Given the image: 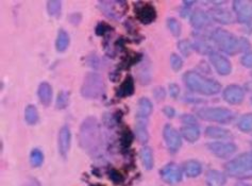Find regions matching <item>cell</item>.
<instances>
[{
  "instance_id": "obj_1",
  "label": "cell",
  "mask_w": 252,
  "mask_h": 186,
  "mask_svg": "<svg viewBox=\"0 0 252 186\" xmlns=\"http://www.w3.org/2000/svg\"><path fill=\"white\" fill-rule=\"evenodd\" d=\"M80 142L82 147L90 152L96 151L100 144V130L95 118H86L80 129Z\"/></svg>"
},
{
  "instance_id": "obj_2",
  "label": "cell",
  "mask_w": 252,
  "mask_h": 186,
  "mask_svg": "<svg viewBox=\"0 0 252 186\" xmlns=\"http://www.w3.org/2000/svg\"><path fill=\"white\" fill-rule=\"evenodd\" d=\"M104 93V83L100 75L96 72H89L83 80L81 95L88 99H97Z\"/></svg>"
},
{
  "instance_id": "obj_3",
  "label": "cell",
  "mask_w": 252,
  "mask_h": 186,
  "mask_svg": "<svg viewBox=\"0 0 252 186\" xmlns=\"http://www.w3.org/2000/svg\"><path fill=\"white\" fill-rule=\"evenodd\" d=\"M98 5L99 9L112 19H118L122 13L124 14L125 11L127 10V8H123L124 5H127L125 1H100Z\"/></svg>"
},
{
  "instance_id": "obj_4",
  "label": "cell",
  "mask_w": 252,
  "mask_h": 186,
  "mask_svg": "<svg viewBox=\"0 0 252 186\" xmlns=\"http://www.w3.org/2000/svg\"><path fill=\"white\" fill-rule=\"evenodd\" d=\"M136 16L138 18V21L143 23L144 25H149L156 21L157 10L152 4L144 3L136 9Z\"/></svg>"
},
{
  "instance_id": "obj_5",
  "label": "cell",
  "mask_w": 252,
  "mask_h": 186,
  "mask_svg": "<svg viewBox=\"0 0 252 186\" xmlns=\"http://www.w3.org/2000/svg\"><path fill=\"white\" fill-rule=\"evenodd\" d=\"M70 143H71V134L67 125H64L61 128L59 133L58 138V146H59V152L63 158L67 157V155L70 149Z\"/></svg>"
},
{
  "instance_id": "obj_6",
  "label": "cell",
  "mask_w": 252,
  "mask_h": 186,
  "mask_svg": "<svg viewBox=\"0 0 252 186\" xmlns=\"http://www.w3.org/2000/svg\"><path fill=\"white\" fill-rule=\"evenodd\" d=\"M187 82L190 88L203 93H214L215 91H217V86L215 84H211L204 81V80L195 75H189L187 77Z\"/></svg>"
},
{
  "instance_id": "obj_7",
  "label": "cell",
  "mask_w": 252,
  "mask_h": 186,
  "mask_svg": "<svg viewBox=\"0 0 252 186\" xmlns=\"http://www.w3.org/2000/svg\"><path fill=\"white\" fill-rule=\"evenodd\" d=\"M163 134H164V138H165V141H166L170 151L175 152L179 147H180V145H181L180 136L178 135V133L175 130L171 129L169 124H166L164 127Z\"/></svg>"
},
{
  "instance_id": "obj_8",
  "label": "cell",
  "mask_w": 252,
  "mask_h": 186,
  "mask_svg": "<svg viewBox=\"0 0 252 186\" xmlns=\"http://www.w3.org/2000/svg\"><path fill=\"white\" fill-rule=\"evenodd\" d=\"M161 176L164 181H166L167 183L170 184H175L178 181H180L181 179L180 170H179V168L174 164H168L165 166L161 170Z\"/></svg>"
},
{
  "instance_id": "obj_9",
  "label": "cell",
  "mask_w": 252,
  "mask_h": 186,
  "mask_svg": "<svg viewBox=\"0 0 252 186\" xmlns=\"http://www.w3.org/2000/svg\"><path fill=\"white\" fill-rule=\"evenodd\" d=\"M37 96L39 101L44 106H49L52 102V97H54V92H52L51 85L47 82H43L39 84L37 90Z\"/></svg>"
},
{
  "instance_id": "obj_10",
  "label": "cell",
  "mask_w": 252,
  "mask_h": 186,
  "mask_svg": "<svg viewBox=\"0 0 252 186\" xmlns=\"http://www.w3.org/2000/svg\"><path fill=\"white\" fill-rule=\"evenodd\" d=\"M135 134L138 141L142 144H147L149 134L147 130V124H146V118H137L135 124Z\"/></svg>"
},
{
  "instance_id": "obj_11",
  "label": "cell",
  "mask_w": 252,
  "mask_h": 186,
  "mask_svg": "<svg viewBox=\"0 0 252 186\" xmlns=\"http://www.w3.org/2000/svg\"><path fill=\"white\" fill-rule=\"evenodd\" d=\"M134 94V81L133 78L128 76L125 79V81L122 85L117 89V96L118 97H128Z\"/></svg>"
},
{
  "instance_id": "obj_12",
  "label": "cell",
  "mask_w": 252,
  "mask_h": 186,
  "mask_svg": "<svg viewBox=\"0 0 252 186\" xmlns=\"http://www.w3.org/2000/svg\"><path fill=\"white\" fill-rule=\"evenodd\" d=\"M154 110V105L147 98H141L138 100L137 106V118H147Z\"/></svg>"
},
{
  "instance_id": "obj_13",
  "label": "cell",
  "mask_w": 252,
  "mask_h": 186,
  "mask_svg": "<svg viewBox=\"0 0 252 186\" xmlns=\"http://www.w3.org/2000/svg\"><path fill=\"white\" fill-rule=\"evenodd\" d=\"M69 35L67 34V32L65 30L61 29L58 33L57 36V41H56V48L59 52H63L69 46Z\"/></svg>"
},
{
  "instance_id": "obj_14",
  "label": "cell",
  "mask_w": 252,
  "mask_h": 186,
  "mask_svg": "<svg viewBox=\"0 0 252 186\" xmlns=\"http://www.w3.org/2000/svg\"><path fill=\"white\" fill-rule=\"evenodd\" d=\"M141 157L144 167L150 170L154 167V154H152V150L150 147H144L141 150Z\"/></svg>"
},
{
  "instance_id": "obj_15",
  "label": "cell",
  "mask_w": 252,
  "mask_h": 186,
  "mask_svg": "<svg viewBox=\"0 0 252 186\" xmlns=\"http://www.w3.org/2000/svg\"><path fill=\"white\" fill-rule=\"evenodd\" d=\"M25 119L26 123L30 125L35 124L38 122V113L34 105H27V108L25 110Z\"/></svg>"
},
{
  "instance_id": "obj_16",
  "label": "cell",
  "mask_w": 252,
  "mask_h": 186,
  "mask_svg": "<svg viewBox=\"0 0 252 186\" xmlns=\"http://www.w3.org/2000/svg\"><path fill=\"white\" fill-rule=\"evenodd\" d=\"M47 12L52 17H59L62 12V2L60 0H50L47 2Z\"/></svg>"
},
{
  "instance_id": "obj_17",
  "label": "cell",
  "mask_w": 252,
  "mask_h": 186,
  "mask_svg": "<svg viewBox=\"0 0 252 186\" xmlns=\"http://www.w3.org/2000/svg\"><path fill=\"white\" fill-rule=\"evenodd\" d=\"M44 163V155L39 149H33L30 155V164L33 167H39Z\"/></svg>"
},
{
  "instance_id": "obj_18",
  "label": "cell",
  "mask_w": 252,
  "mask_h": 186,
  "mask_svg": "<svg viewBox=\"0 0 252 186\" xmlns=\"http://www.w3.org/2000/svg\"><path fill=\"white\" fill-rule=\"evenodd\" d=\"M202 116L205 118H214V119H217V121H223V118L228 117V114L223 111L211 110V111H205L204 113H202Z\"/></svg>"
},
{
  "instance_id": "obj_19",
  "label": "cell",
  "mask_w": 252,
  "mask_h": 186,
  "mask_svg": "<svg viewBox=\"0 0 252 186\" xmlns=\"http://www.w3.org/2000/svg\"><path fill=\"white\" fill-rule=\"evenodd\" d=\"M69 101V94L67 92H61L57 97V101L56 105L58 109H64L66 108V105L68 104Z\"/></svg>"
},
{
  "instance_id": "obj_20",
  "label": "cell",
  "mask_w": 252,
  "mask_h": 186,
  "mask_svg": "<svg viewBox=\"0 0 252 186\" xmlns=\"http://www.w3.org/2000/svg\"><path fill=\"white\" fill-rule=\"evenodd\" d=\"M187 172H188V175L190 177L197 176L199 172H200V166H199L195 162H190L187 166Z\"/></svg>"
},
{
  "instance_id": "obj_21",
  "label": "cell",
  "mask_w": 252,
  "mask_h": 186,
  "mask_svg": "<svg viewBox=\"0 0 252 186\" xmlns=\"http://www.w3.org/2000/svg\"><path fill=\"white\" fill-rule=\"evenodd\" d=\"M183 134L189 139V141L193 142L198 137V131L195 128H188L183 130Z\"/></svg>"
},
{
  "instance_id": "obj_22",
  "label": "cell",
  "mask_w": 252,
  "mask_h": 186,
  "mask_svg": "<svg viewBox=\"0 0 252 186\" xmlns=\"http://www.w3.org/2000/svg\"><path fill=\"white\" fill-rule=\"evenodd\" d=\"M167 25H168V28L170 29V31L174 33L175 35H179V33H180V26H179L176 19H172V18L168 19Z\"/></svg>"
},
{
  "instance_id": "obj_23",
  "label": "cell",
  "mask_w": 252,
  "mask_h": 186,
  "mask_svg": "<svg viewBox=\"0 0 252 186\" xmlns=\"http://www.w3.org/2000/svg\"><path fill=\"white\" fill-rule=\"evenodd\" d=\"M214 62H215L216 67L220 69V71L225 72V71L228 70V64H227V62H225L222 58H220V57L215 58L214 59Z\"/></svg>"
},
{
  "instance_id": "obj_24",
  "label": "cell",
  "mask_w": 252,
  "mask_h": 186,
  "mask_svg": "<svg viewBox=\"0 0 252 186\" xmlns=\"http://www.w3.org/2000/svg\"><path fill=\"white\" fill-rule=\"evenodd\" d=\"M181 65H182V61L180 60V58H179L176 55H172L171 56V66H172V68H174L175 70H178V69H180Z\"/></svg>"
},
{
  "instance_id": "obj_25",
  "label": "cell",
  "mask_w": 252,
  "mask_h": 186,
  "mask_svg": "<svg viewBox=\"0 0 252 186\" xmlns=\"http://www.w3.org/2000/svg\"><path fill=\"white\" fill-rule=\"evenodd\" d=\"M210 182H211V184H213V185L220 184L222 182L221 176L220 174H217V172H212L211 176H210Z\"/></svg>"
},
{
  "instance_id": "obj_26",
  "label": "cell",
  "mask_w": 252,
  "mask_h": 186,
  "mask_svg": "<svg viewBox=\"0 0 252 186\" xmlns=\"http://www.w3.org/2000/svg\"><path fill=\"white\" fill-rule=\"evenodd\" d=\"M214 151L217 154H225V152H230L231 147L230 146H223V145H215Z\"/></svg>"
},
{
  "instance_id": "obj_27",
  "label": "cell",
  "mask_w": 252,
  "mask_h": 186,
  "mask_svg": "<svg viewBox=\"0 0 252 186\" xmlns=\"http://www.w3.org/2000/svg\"><path fill=\"white\" fill-rule=\"evenodd\" d=\"M107 29H111L107 24H99L96 27V34L101 35L104 32H107Z\"/></svg>"
},
{
  "instance_id": "obj_28",
  "label": "cell",
  "mask_w": 252,
  "mask_h": 186,
  "mask_svg": "<svg viewBox=\"0 0 252 186\" xmlns=\"http://www.w3.org/2000/svg\"><path fill=\"white\" fill-rule=\"evenodd\" d=\"M155 98L158 99V100H162V99L165 97V91L162 88H157L154 91Z\"/></svg>"
},
{
  "instance_id": "obj_29",
  "label": "cell",
  "mask_w": 252,
  "mask_h": 186,
  "mask_svg": "<svg viewBox=\"0 0 252 186\" xmlns=\"http://www.w3.org/2000/svg\"><path fill=\"white\" fill-rule=\"evenodd\" d=\"M69 21L72 22V24L74 25H78L81 22V15L80 14H72L69 17Z\"/></svg>"
},
{
  "instance_id": "obj_30",
  "label": "cell",
  "mask_w": 252,
  "mask_h": 186,
  "mask_svg": "<svg viewBox=\"0 0 252 186\" xmlns=\"http://www.w3.org/2000/svg\"><path fill=\"white\" fill-rule=\"evenodd\" d=\"M164 113H165V114H166L168 117H171V116L175 115V111L172 110L171 108H168V106H167V108H164Z\"/></svg>"
},
{
  "instance_id": "obj_31",
  "label": "cell",
  "mask_w": 252,
  "mask_h": 186,
  "mask_svg": "<svg viewBox=\"0 0 252 186\" xmlns=\"http://www.w3.org/2000/svg\"><path fill=\"white\" fill-rule=\"evenodd\" d=\"M170 94H171V96H174V97H176L177 95H178V88H177V85H170Z\"/></svg>"
},
{
  "instance_id": "obj_32",
  "label": "cell",
  "mask_w": 252,
  "mask_h": 186,
  "mask_svg": "<svg viewBox=\"0 0 252 186\" xmlns=\"http://www.w3.org/2000/svg\"><path fill=\"white\" fill-rule=\"evenodd\" d=\"M24 186H36V184L35 183H32V182H29L27 184H25Z\"/></svg>"
}]
</instances>
